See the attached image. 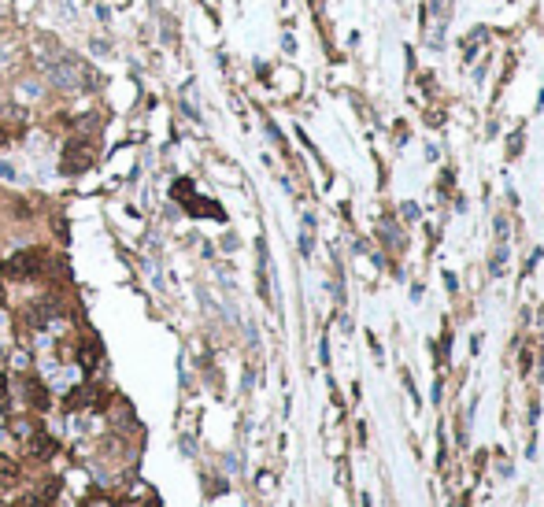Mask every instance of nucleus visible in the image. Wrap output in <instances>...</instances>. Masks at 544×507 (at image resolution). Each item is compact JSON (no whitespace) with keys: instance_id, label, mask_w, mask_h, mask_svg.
<instances>
[{"instance_id":"nucleus-1","label":"nucleus","mask_w":544,"mask_h":507,"mask_svg":"<svg viewBox=\"0 0 544 507\" xmlns=\"http://www.w3.org/2000/svg\"><path fill=\"white\" fill-rule=\"evenodd\" d=\"M41 71H45L48 82L56 85V89H63V93H71V89H93V85H97V74H93V67H89L85 60L71 56L67 48L56 52L52 60H41Z\"/></svg>"},{"instance_id":"nucleus-2","label":"nucleus","mask_w":544,"mask_h":507,"mask_svg":"<svg viewBox=\"0 0 544 507\" xmlns=\"http://www.w3.org/2000/svg\"><path fill=\"white\" fill-rule=\"evenodd\" d=\"M93 159H97V141L93 137H71L67 145H63V175H82V170L93 167Z\"/></svg>"},{"instance_id":"nucleus-3","label":"nucleus","mask_w":544,"mask_h":507,"mask_svg":"<svg viewBox=\"0 0 544 507\" xmlns=\"http://www.w3.org/2000/svg\"><path fill=\"white\" fill-rule=\"evenodd\" d=\"M41 267H45V256H41L37 248H23L12 260L0 263V271H4V278H12V282H26V278L41 274Z\"/></svg>"},{"instance_id":"nucleus-4","label":"nucleus","mask_w":544,"mask_h":507,"mask_svg":"<svg viewBox=\"0 0 544 507\" xmlns=\"http://www.w3.org/2000/svg\"><path fill=\"white\" fill-rule=\"evenodd\" d=\"M26 448H30V456H34V459H48L52 452H56V441H52L45 429H34L30 441H26Z\"/></svg>"},{"instance_id":"nucleus-5","label":"nucleus","mask_w":544,"mask_h":507,"mask_svg":"<svg viewBox=\"0 0 544 507\" xmlns=\"http://www.w3.org/2000/svg\"><path fill=\"white\" fill-rule=\"evenodd\" d=\"M26 396H30V404L37 407V411H48V389L41 382H34V377H30V385H26Z\"/></svg>"},{"instance_id":"nucleus-6","label":"nucleus","mask_w":544,"mask_h":507,"mask_svg":"<svg viewBox=\"0 0 544 507\" xmlns=\"http://www.w3.org/2000/svg\"><path fill=\"white\" fill-rule=\"evenodd\" d=\"M52 496H56V485H48V489L41 492V496H26L23 507H48V504H52Z\"/></svg>"},{"instance_id":"nucleus-7","label":"nucleus","mask_w":544,"mask_h":507,"mask_svg":"<svg viewBox=\"0 0 544 507\" xmlns=\"http://www.w3.org/2000/svg\"><path fill=\"white\" fill-rule=\"evenodd\" d=\"M0 178H4V181H23L19 167H15V163H8V159H0Z\"/></svg>"},{"instance_id":"nucleus-8","label":"nucleus","mask_w":544,"mask_h":507,"mask_svg":"<svg viewBox=\"0 0 544 507\" xmlns=\"http://www.w3.org/2000/svg\"><path fill=\"white\" fill-rule=\"evenodd\" d=\"M0 474H8V478H15V474H19V470H15V463H8V459H0Z\"/></svg>"},{"instance_id":"nucleus-9","label":"nucleus","mask_w":544,"mask_h":507,"mask_svg":"<svg viewBox=\"0 0 544 507\" xmlns=\"http://www.w3.org/2000/svg\"><path fill=\"white\" fill-rule=\"evenodd\" d=\"M4 404H8V377L0 374V407H4Z\"/></svg>"},{"instance_id":"nucleus-10","label":"nucleus","mask_w":544,"mask_h":507,"mask_svg":"<svg viewBox=\"0 0 544 507\" xmlns=\"http://www.w3.org/2000/svg\"><path fill=\"white\" fill-rule=\"evenodd\" d=\"M4 63H8V52H4V48H0V67H4Z\"/></svg>"},{"instance_id":"nucleus-11","label":"nucleus","mask_w":544,"mask_h":507,"mask_svg":"<svg viewBox=\"0 0 544 507\" xmlns=\"http://www.w3.org/2000/svg\"><path fill=\"white\" fill-rule=\"evenodd\" d=\"M93 507H108V504H100V500H97V504H93Z\"/></svg>"}]
</instances>
